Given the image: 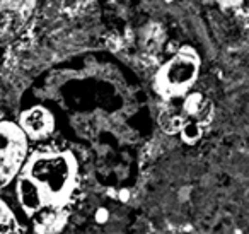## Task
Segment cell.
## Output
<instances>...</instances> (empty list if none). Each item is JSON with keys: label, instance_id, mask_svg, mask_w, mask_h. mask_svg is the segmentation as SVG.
<instances>
[{"label": "cell", "instance_id": "obj_3", "mask_svg": "<svg viewBox=\"0 0 249 234\" xmlns=\"http://www.w3.org/2000/svg\"><path fill=\"white\" fill-rule=\"evenodd\" d=\"M196 57L191 50L183 48L167 60L156 76V89L166 99L183 96L196 76Z\"/></svg>", "mask_w": 249, "mask_h": 234}, {"label": "cell", "instance_id": "obj_2", "mask_svg": "<svg viewBox=\"0 0 249 234\" xmlns=\"http://www.w3.org/2000/svg\"><path fill=\"white\" fill-rule=\"evenodd\" d=\"M29 157V138L19 123L0 121V188L16 181Z\"/></svg>", "mask_w": 249, "mask_h": 234}, {"label": "cell", "instance_id": "obj_4", "mask_svg": "<svg viewBox=\"0 0 249 234\" xmlns=\"http://www.w3.org/2000/svg\"><path fill=\"white\" fill-rule=\"evenodd\" d=\"M19 125L29 140H45L55 132V117L45 106H29L19 118Z\"/></svg>", "mask_w": 249, "mask_h": 234}, {"label": "cell", "instance_id": "obj_1", "mask_svg": "<svg viewBox=\"0 0 249 234\" xmlns=\"http://www.w3.org/2000/svg\"><path fill=\"white\" fill-rule=\"evenodd\" d=\"M77 161L70 152L41 149L29 154L18 179L22 214L38 233L55 234L67 224L77 188Z\"/></svg>", "mask_w": 249, "mask_h": 234}, {"label": "cell", "instance_id": "obj_5", "mask_svg": "<svg viewBox=\"0 0 249 234\" xmlns=\"http://www.w3.org/2000/svg\"><path fill=\"white\" fill-rule=\"evenodd\" d=\"M0 234H24V227L19 217L2 198H0Z\"/></svg>", "mask_w": 249, "mask_h": 234}]
</instances>
